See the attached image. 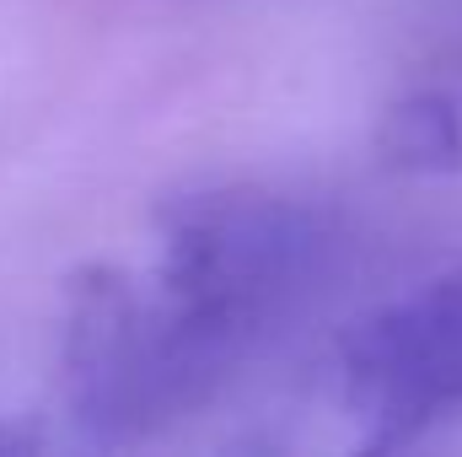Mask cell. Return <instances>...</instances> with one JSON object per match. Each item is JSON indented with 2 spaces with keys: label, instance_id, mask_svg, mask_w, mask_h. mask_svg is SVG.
<instances>
[{
  "label": "cell",
  "instance_id": "cell-2",
  "mask_svg": "<svg viewBox=\"0 0 462 457\" xmlns=\"http://www.w3.org/2000/svg\"><path fill=\"white\" fill-rule=\"evenodd\" d=\"M345 409L365 447H403L462 409V275L414 285L339 340Z\"/></svg>",
  "mask_w": 462,
  "mask_h": 457
},
{
  "label": "cell",
  "instance_id": "cell-1",
  "mask_svg": "<svg viewBox=\"0 0 462 457\" xmlns=\"http://www.w3.org/2000/svg\"><path fill=\"white\" fill-rule=\"evenodd\" d=\"M334 221L269 189H199L162 210L145 275L92 264L65 291L60 393L92 442H140L210 404L318 285Z\"/></svg>",
  "mask_w": 462,
  "mask_h": 457
},
{
  "label": "cell",
  "instance_id": "cell-3",
  "mask_svg": "<svg viewBox=\"0 0 462 457\" xmlns=\"http://www.w3.org/2000/svg\"><path fill=\"white\" fill-rule=\"evenodd\" d=\"M462 145L457 114L441 98H409L403 108H393V129H387V151L398 162L430 167V162H452Z\"/></svg>",
  "mask_w": 462,
  "mask_h": 457
}]
</instances>
